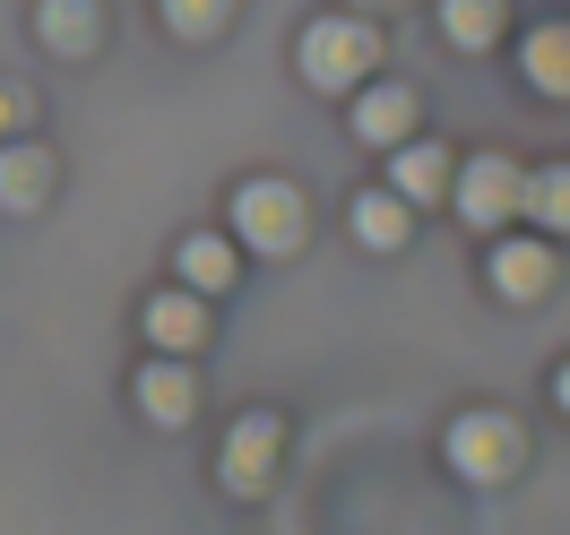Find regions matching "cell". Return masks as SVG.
Wrapping results in <instances>:
<instances>
[{
	"mask_svg": "<svg viewBox=\"0 0 570 535\" xmlns=\"http://www.w3.org/2000/svg\"><path fill=\"white\" fill-rule=\"evenodd\" d=\"M234 225L250 250H294L303 242V190L294 181H243L234 190Z\"/></svg>",
	"mask_w": 570,
	"mask_h": 535,
	"instance_id": "cell-1",
	"label": "cell"
},
{
	"mask_svg": "<svg viewBox=\"0 0 570 535\" xmlns=\"http://www.w3.org/2000/svg\"><path fill=\"white\" fill-rule=\"evenodd\" d=\"M363 70H372V27H363V18L303 27V78H312V87H355Z\"/></svg>",
	"mask_w": 570,
	"mask_h": 535,
	"instance_id": "cell-2",
	"label": "cell"
},
{
	"mask_svg": "<svg viewBox=\"0 0 570 535\" xmlns=\"http://www.w3.org/2000/svg\"><path fill=\"white\" fill-rule=\"evenodd\" d=\"M450 466H459L466 484H501V475L519 466V424H510V415H459Z\"/></svg>",
	"mask_w": 570,
	"mask_h": 535,
	"instance_id": "cell-3",
	"label": "cell"
},
{
	"mask_svg": "<svg viewBox=\"0 0 570 535\" xmlns=\"http://www.w3.org/2000/svg\"><path fill=\"white\" fill-rule=\"evenodd\" d=\"M519 190H528V181H519V165L475 156V165L459 174V216H466V225H501V216L519 208Z\"/></svg>",
	"mask_w": 570,
	"mask_h": 535,
	"instance_id": "cell-4",
	"label": "cell"
},
{
	"mask_svg": "<svg viewBox=\"0 0 570 535\" xmlns=\"http://www.w3.org/2000/svg\"><path fill=\"white\" fill-rule=\"evenodd\" d=\"M277 415H243L234 440H225V493H259L268 484V466H277Z\"/></svg>",
	"mask_w": 570,
	"mask_h": 535,
	"instance_id": "cell-5",
	"label": "cell"
},
{
	"mask_svg": "<svg viewBox=\"0 0 570 535\" xmlns=\"http://www.w3.org/2000/svg\"><path fill=\"white\" fill-rule=\"evenodd\" d=\"M406 130H415V96H406V87H363L355 96V139L390 147V139H406Z\"/></svg>",
	"mask_w": 570,
	"mask_h": 535,
	"instance_id": "cell-6",
	"label": "cell"
},
{
	"mask_svg": "<svg viewBox=\"0 0 570 535\" xmlns=\"http://www.w3.org/2000/svg\"><path fill=\"white\" fill-rule=\"evenodd\" d=\"M493 286L510 294V303H535V294L553 286V250L544 242H501L493 250Z\"/></svg>",
	"mask_w": 570,
	"mask_h": 535,
	"instance_id": "cell-7",
	"label": "cell"
},
{
	"mask_svg": "<svg viewBox=\"0 0 570 535\" xmlns=\"http://www.w3.org/2000/svg\"><path fill=\"white\" fill-rule=\"evenodd\" d=\"M43 190H52V156L43 147H0V208H43Z\"/></svg>",
	"mask_w": 570,
	"mask_h": 535,
	"instance_id": "cell-8",
	"label": "cell"
},
{
	"mask_svg": "<svg viewBox=\"0 0 570 535\" xmlns=\"http://www.w3.org/2000/svg\"><path fill=\"white\" fill-rule=\"evenodd\" d=\"M139 406H147V424H190L199 389H190L181 363H147V371H139Z\"/></svg>",
	"mask_w": 570,
	"mask_h": 535,
	"instance_id": "cell-9",
	"label": "cell"
},
{
	"mask_svg": "<svg viewBox=\"0 0 570 535\" xmlns=\"http://www.w3.org/2000/svg\"><path fill=\"white\" fill-rule=\"evenodd\" d=\"M147 337L174 346V355H190V346L208 337V311H199L190 294H156V303H147Z\"/></svg>",
	"mask_w": 570,
	"mask_h": 535,
	"instance_id": "cell-10",
	"label": "cell"
},
{
	"mask_svg": "<svg viewBox=\"0 0 570 535\" xmlns=\"http://www.w3.org/2000/svg\"><path fill=\"white\" fill-rule=\"evenodd\" d=\"M519 70H528L544 96H570V27H535V36L519 43Z\"/></svg>",
	"mask_w": 570,
	"mask_h": 535,
	"instance_id": "cell-11",
	"label": "cell"
},
{
	"mask_svg": "<svg viewBox=\"0 0 570 535\" xmlns=\"http://www.w3.org/2000/svg\"><path fill=\"white\" fill-rule=\"evenodd\" d=\"M36 36L52 43V52H87V43H96V0H43Z\"/></svg>",
	"mask_w": 570,
	"mask_h": 535,
	"instance_id": "cell-12",
	"label": "cell"
},
{
	"mask_svg": "<svg viewBox=\"0 0 570 535\" xmlns=\"http://www.w3.org/2000/svg\"><path fill=\"white\" fill-rule=\"evenodd\" d=\"M501 27V0H441V36L459 43V52H484Z\"/></svg>",
	"mask_w": 570,
	"mask_h": 535,
	"instance_id": "cell-13",
	"label": "cell"
},
{
	"mask_svg": "<svg viewBox=\"0 0 570 535\" xmlns=\"http://www.w3.org/2000/svg\"><path fill=\"white\" fill-rule=\"evenodd\" d=\"M181 277H190V294H225L234 286V250L216 242V234H190L181 242Z\"/></svg>",
	"mask_w": 570,
	"mask_h": 535,
	"instance_id": "cell-14",
	"label": "cell"
},
{
	"mask_svg": "<svg viewBox=\"0 0 570 535\" xmlns=\"http://www.w3.org/2000/svg\"><path fill=\"white\" fill-rule=\"evenodd\" d=\"M355 234L372 250H397V242H406V208H397L390 190H363V199H355Z\"/></svg>",
	"mask_w": 570,
	"mask_h": 535,
	"instance_id": "cell-15",
	"label": "cell"
},
{
	"mask_svg": "<svg viewBox=\"0 0 570 535\" xmlns=\"http://www.w3.org/2000/svg\"><path fill=\"white\" fill-rule=\"evenodd\" d=\"M519 208H528V216H544L553 234H570V165H553V174H535L528 190H519Z\"/></svg>",
	"mask_w": 570,
	"mask_h": 535,
	"instance_id": "cell-16",
	"label": "cell"
},
{
	"mask_svg": "<svg viewBox=\"0 0 570 535\" xmlns=\"http://www.w3.org/2000/svg\"><path fill=\"white\" fill-rule=\"evenodd\" d=\"M441 181H450V156H441V147H406V156H397V199H432Z\"/></svg>",
	"mask_w": 570,
	"mask_h": 535,
	"instance_id": "cell-17",
	"label": "cell"
},
{
	"mask_svg": "<svg viewBox=\"0 0 570 535\" xmlns=\"http://www.w3.org/2000/svg\"><path fill=\"white\" fill-rule=\"evenodd\" d=\"M225 9H234V0H165V27H174V36H216Z\"/></svg>",
	"mask_w": 570,
	"mask_h": 535,
	"instance_id": "cell-18",
	"label": "cell"
},
{
	"mask_svg": "<svg viewBox=\"0 0 570 535\" xmlns=\"http://www.w3.org/2000/svg\"><path fill=\"white\" fill-rule=\"evenodd\" d=\"M9 121H18V96H9V87H0V130H9Z\"/></svg>",
	"mask_w": 570,
	"mask_h": 535,
	"instance_id": "cell-19",
	"label": "cell"
},
{
	"mask_svg": "<svg viewBox=\"0 0 570 535\" xmlns=\"http://www.w3.org/2000/svg\"><path fill=\"white\" fill-rule=\"evenodd\" d=\"M553 389H562V406H570V363H562V380H553Z\"/></svg>",
	"mask_w": 570,
	"mask_h": 535,
	"instance_id": "cell-20",
	"label": "cell"
}]
</instances>
